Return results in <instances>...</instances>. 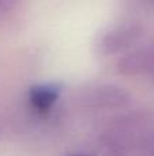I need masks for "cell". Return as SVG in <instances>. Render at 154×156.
I'll list each match as a JSON object with an SVG mask.
<instances>
[{
	"label": "cell",
	"instance_id": "obj_8",
	"mask_svg": "<svg viewBox=\"0 0 154 156\" xmlns=\"http://www.w3.org/2000/svg\"><path fill=\"white\" fill-rule=\"evenodd\" d=\"M139 2H141V4L143 5L146 10L154 12V0H139Z\"/></svg>",
	"mask_w": 154,
	"mask_h": 156
},
{
	"label": "cell",
	"instance_id": "obj_6",
	"mask_svg": "<svg viewBox=\"0 0 154 156\" xmlns=\"http://www.w3.org/2000/svg\"><path fill=\"white\" fill-rule=\"evenodd\" d=\"M19 3H21V0H0V15L14 11L18 7Z\"/></svg>",
	"mask_w": 154,
	"mask_h": 156
},
{
	"label": "cell",
	"instance_id": "obj_7",
	"mask_svg": "<svg viewBox=\"0 0 154 156\" xmlns=\"http://www.w3.org/2000/svg\"><path fill=\"white\" fill-rule=\"evenodd\" d=\"M142 152L149 154V155H154V134L146 141V144H145L143 148H142Z\"/></svg>",
	"mask_w": 154,
	"mask_h": 156
},
{
	"label": "cell",
	"instance_id": "obj_4",
	"mask_svg": "<svg viewBox=\"0 0 154 156\" xmlns=\"http://www.w3.org/2000/svg\"><path fill=\"white\" fill-rule=\"evenodd\" d=\"M117 73L124 77L150 76L154 80V41L124 52L116 63Z\"/></svg>",
	"mask_w": 154,
	"mask_h": 156
},
{
	"label": "cell",
	"instance_id": "obj_3",
	"mask_svg": "<svg viewBox=\"0 0 154 156\" xmlns=\"http://www.w3.org/2000/svg\"><path fill=\"white\" fill-rule=\"evenodd\" d=\"M145 29L138 22L117 25L101 34L97 41V51L102 56H113L130 51L142 38Z\"/></svg>",
	"mask_w": 154,
	"mask_h": 156
},
{
	"label": "cell",
	"instance_id": "obj_5",
	"mask_svg": "<svg viewBox=\"0 0 154 156\" xmlns=\"http://www.w3.org/2000/svg\"><path fill=\"white\" fill-rule=\"evenodd\" d=\"M60 96V88L56 83H40L29 90V103L33 110L40 114H46L53 108Z\"/></svg>",
	"mask_w": 154,
	"mask_h": 156
},
{
	"label": "cell",
	"instance_id": "obj_1",
	"mask_svg": "<svg viewBox=\"0 0 154 156\" xmlns=\"http://www.w3.org/2000/svg\"><path fill=\"white\" fill-rule=\"evenodd\" d=\"M154 134V118L146 112H131L109 122L100 137L112 154H127L135 148L142 151Z\"/></svg>",
	"mask_w": 154,
	"mask_h": 156
},
{
	"label": "cell",
	"instance_id": "obj_2",
	"mask_svg": "<svg viewBox=\"0 0 154 156\" xmlns=\"http://www.w3.org/2000/svg\"><path fill=\"white\" fill-rule=\"evenodd\" d=\"M132 103L130 92L113 83L95 85L82 92L78 104L89 111H119L126 110Z\"/></svg>",
	"mask_w": 154,
	"mask_h": 156
}]
</instances>
